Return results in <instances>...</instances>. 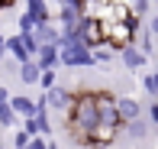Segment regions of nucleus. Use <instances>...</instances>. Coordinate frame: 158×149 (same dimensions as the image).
<instances>
[{
  "mask_svg": "<svg viewBox=\"0 0 158 149\" xmlns=\"http://www.w3.org/2000/svg\"><path fill=\"white\" fill-rule=\"evenodd\" d=\"M148 36H155V39H158V16L148 20Z\"/></svg>",
  "mask_w": 158,
  "mask_h": 149,
  "instance_id": "obj_27",
  "label": "nucleus"
},
{
  "mask_svg": "<svg viewBox=\"0 0 158 149\" xmlns=\"http://www.w3.org/2000/svg\"><path fill=\"white\" fill-rule=\"evenodd\" d=\"M19 81H23V84H39V75H42V68L39 65H35V62L29 59V62H23V65H19Z\"/></svg>",
  "mask_w": 158,
  "mask_h": 149,
  "instance_id": "obj_14",
  "label": "nucleus"
},
{
  "mask_svg": "<svg viewBox=\"0 0 158 149\" xmlns=\"http://www.w3.org/2000/svg\"><path fill=\"white\" fill-rule=\"evenodd\" d=\"M58 23H61V33H68V29H77V23H81V10H77V7H68V3H61V10H58Z\"/></svg>",
  "mask_w": 158,
  "mask_h": 149,
  "instance_id": "obj_13",
  "label": "nucleus"
},
{
  "mask_svg": "<svg viewBox=\"0 0 158 149\" xmlns=\"http://www.w3.org/2000/svg\"><path fill=\"white\" fill-rule=\"evenodd\" d=\"M6 55H13L19 65H23V62H29V55H26V49H23V42H19V36H10V39H6Z\"/></svg>",
  "mask_w": 158,
  "mask_h": 149,
  "instance_id": "obj_15",
  "label": "nucleus"
},
{
  "mask_svg": "<svg viewBox=\"0 0 158 149\" xmlns=\"http://www.w3.org/2000/svg\"><path fill=\"white\" fill-rule=\"evenodd\" d=\"M16 123H19V117L10 110V104H6V107H0V130H6V126H16Z\"/></svg>",
  "mask_w": 158,
  "mask_h": 149,
  "instance_id": "obj_18",
  "label": "nucleus"
},
{
  "mask_svg": "<svg viewBox=\"0 0 158 149\" xmlns=\"http://www.w3.org/2000/svg\"><path fill=\"white\" fill-rule=\"evenodd\" d=\"M3 55H6V36L0 33V59H3Z\"/></svg>",
  "mask_w": 158,
  "mask_h": 149,
  "instance_id": "obj_28",
  "label": "nucleus"
},
{
  "mask_svg": "<svg viewBox=\"0 0 158 149\" xmlns=\"http://www.w3.org/2000/svg\"><path fill=\"white\" fill-rule=\"evenodd\" d=\"M32 29H35V20L29 16V13H23V16H19V36H29Z\"/></svg>",
  "mask_w": 158,
  "mask_h": 149,
  "instance_id": "obj_21",
  "label": "nucleus"
},
{
  "mask_svg": "<svg viewBox=\"0 0 158 149\" xmlns=\"http://www.w3.org/2000/svg\"><path fill=\"white\" fill-rule=\"evenodd\" d=\"M26 143H29V136H26L23 130H16V136H13V149H26Z\"/></svg>",
  "mask_w": 158,
  "mask_h": 149,
  "instance_id": "obj_24",
  "label": "nucleus"
},
{
  "mask_svg": "<svg viewBox=\"0 0 158 149\" xmlns=\"http://www.w3.org/2000/svg\"><path fill=\"white\" fill-rule=\"evenodd\" d=\"M6 104H10V88L0 84V107H6Z\"/></svg>",
  "mask_w": 158,
  "mask_h": 149,
  "instance_id": "obj_25",
  "label": "nucleus"
},
{
  "mask_svg": "<svg viewBox=\"0 0 158 149\" xmlns=\"http://www.w3.org/2000/svg\"><path fill=\"white\" fill-rule=\"evenodd\" d=\"M32 62L42 68V72H55V68H58V49H55V46H42Z\"/></svg>",
  "mask_w": 158,
  "mask_h": 149,
  "instance_id": "obj_10",
  "label": "nucleus"
},
{
  "mask_svg": "<svg viewBox=\"0 0 158 149\" xmlns=\"http://www.w3.org/2000/svg\"><path fill=\"white\" fill-rule=\"evenodd\" d=\"M142 88H145L148 94L158 101V78H155V75H142Z\"/></svg>",
  "mask_w": 158,
  "mask_h": 149,
  "instance_id": "obj_20",
  "label": "nucleus"
},
{
  "mask_svg": "<svg viewBox=\"0 0 158 149\" xmlns=\"http://www.w3.org/2000/svg\"><path fill=\"white\" fill-rule=\"evenodd\" d=\"M39 84H42V91H52L55 88V72H42L39 75Z\"/></svg>",
  "mask_w": 158,
  "mask_h": 149,
  "instance_id": "obj_22",
  "label": "nucleus"
},
{
  "mask_svg": "<svg viewBox=\"0 0 158 149\" xmlns=\"http://www.w3.org/2000/svg\"><path fill=\"white\" fill-rule=\"evenodd\" d=\"M155 3H158V0H155Z\"/></svg>",
  "mask_w": 158,
  "mask_h": 149,
  "instance_id": "obj_30",
  "label": "nucleus"
},
{
  "mask_svg": "<svg viewBox=\"0 0 158 149\" xmlns=\"http://www.w3.org/2000/svg\"><path fill=\"white\" fill-rule=\"evenodd\" d=\"M148 120H152V126H158V101L148 107Z\"/></svg>",
  "mask_w": 158,
  "mask_h": 149,
  "instance_id": "obj_26",
  "label": "nucleus"
},
{
  "mask_svg": "<svg viewBox=\"0 0 158 149\" xmlns=\"http://www.w3.org/2000/svg\"><path fill=\"white\" fill-rule=\"evenodd\" d=\"M123 130L129 133V139H145V136H148V123H145L142 117H139V120H132V123H126Z\"/></svg>",
  "mask_w": 158,
  "mask_h": 149,
  "instance_id": "obj_16",
  "label": "nucleus"
},
{
  "mask_svg": "<svg viewBox=\"0 0 158 149\" xmlns=\"http://www.w3.org/2000/svg\"><path fill=\"white\" fill-rule=\"evenodd\" d=\"M129 10H132V16H145L148 13V7H152V0H129Z\"/></svg>",
  "mask_w": 158,
  "mask_h": 149,
  "instance_id": "obj_19",
  "label": "nucleus"
},
{
  "mask_svg": "<svg viewBox=\"0 0 158 149\" xmlns=\"http://www.w3.org/2000/svg\"><path fill=\"white\" fill-rule=\"evenodd\" d=\"M16 36H19V33H16ZM19 42H23V49H26V55H29V59H35V55H39V42H35V36H32V33H29V36H19Z\"/></svg>",
  "mask_w": 158,
  "mask_h": 149,
  "instance_id": "obj_17",
  "label": "nucleus"
},
{
  "mask_svg": "<svg viewBox=\"0 0 158 149\" xmlns=\"http://www.w3.org/2000/svg\"><path fill=\"white\" fill-rule=\"evenodd\" d=\"M87 149H106V146H87Z\"/></svg>",
  "mask_w": 158,
  "mask_h": 149,
  "instance_id": "obj_29",
  "label": "nucleus"
},
{
  "mask_svg": "<svg viewBox=\"0 0 158 149\" xmlns=\"http://www.w3.org/2000/svg\"><path fill=\"white\" fill-rule=\"evenodd\" d=\"M100 33L110 52H123L126 46H135V33L129 29V23H100Z\"/></svg>",
  "mask_w": 158,
  "mask_h": 149,
  "instance_id": "obj_2",
  "label": "nucleus"
},
{
  "mask_svg": "<svg viewBox=\"0 0 158 149\" xmlns=\"http://www.w3.org/2000/svg\"><path fill=\"white\" fill-rule=\"evenodd\" d=\"M58 65H64V68H94V55L81 46H68V49H58Z\"/></svg>",
  "mask_w": 158,
  "mask_h": 149,
  "instance_id": "obj_4",
  "label": "nucleus"
},
{
  "mask_svg": "<svg viewBox=\"0 0 158 149\" xmlns=\"http://www.w3.org/2000/svg\"><path fill=\"white\" fill-rule=\"evenodd\" d=\"M97 123L100 120H97V107H94V91L74 94V101H71V107H68V133L81 146H87L84 139H87V133L94 130Z\"/></svg>",
  "mask_w": 158,
  "mask_h": 149,
  "instance_id": "obj_1",
  "label": "nucleus"
},
{
  "mask_svg": "<svg viewBox=\"0 0 158 149\" xmlns=\"http://www.w3.org/2000/svg\"><path fill=\"white\" fill-rule=\"evenodd\" d=\"M116 136H119V126H106V123H97L94 130L87 133V139H84V143H87V146H106V149H110V143H113Z\"/></svg>",
  "mask_w": 158,
  "mask_h": 149,
  "instance_id": "obj_7",
  "label": "nucleus"
},
{
  "mask_svg": "<svg viewBox=\"0 0 158 149\" xmlns=\"http://www.w3.org/2000/svg\"><path fill=\"white\" fill-rule=\"evenodd\" d=\"M42 101H45L48 110H64V113H68L71 101H74V94H71L68 88H61V84H55L52 91H45V94H42Z\"/></svg>",
  "mask_w": 158,
  "mask_h": 149,
  "instance_id": "obj_5",
  "label": "nucleus"
},
{
  "mask_svg": "<svg viewBox=\"0 0 158 149\" xmlns=\"http://www.w3.org/2000/svg\"><path fill=\"white\" fill-rule=\"evenodd\" d=\"M26 13L35 20V26L52 23V13H48V3H45V0H26Z\"/></svg>",
  "mask_w": 158,
  "mask_h": 149,
  "instance_id": "obj_12",
  "label": "nucleus"
},
{
  "mask_svg": "<svg viewBox=\"0 0 158 149\" xmlns=\"http://www.w3.org/2000/svg\"><path fill=\"white\" fill-rule=\"evenodd\" d=\"M116 117H119V123H132V120H139L142 117V104L135 101V97H129V94H123V97H116Z\"/></svg>",
  "mask_w": 158,
  "mask_h": 149,
  "instance_id": "obj_6",
  "label": "nucleus"
},
{
  "mask_svg": "<svg viewBox=\"0 0 158 149\" xmlns=\"http://www.w3.org/2000/svg\"><path fill=\"white\" fill-rule=\"evenodd\" d=\"M32 36H35V42H39V46H55V49H58L61 29H58L55 23H42V26H35V29H32Z\"/></svg>",
  "mask_w": 158,
  "mask_h": 149,
  "instance_id": "obj_8",
  "label": "nucleus"
},
{
  "mask_svg": "<svg viewBox=\"0 0 158 149\" xmlns=\"http://www.w3.org/2000/svg\"><path fill=\"white\" fill-rule=\"evenodd\" d=\"M119 59H123V65L129 68V72H139V68H145V62H148V55H142L135 46H126L123 52H119Z\"/></svg>",
  "mask_w": 158,
  "mask_h": 149,
  "instance_id": "obj_11",
  "label": "nucleus"
},
{
  "mask_svg": "<svg viewBox=\"0 0 158 149\" xmlns=\"http://www.w3.org/2000/svg\"><path fill=\"white\" fill-rule=\"evenodd\" d=\"M10 110L19 120H29V117H35V101L26 97V94H10Z\"/></svg>",
  "mask_w": 158,
  "mask_h": 149,
  "instance_id": "obj_9",
  "label": "nucleus"
},
{
  "mask_svg": "<svg viewBox=\"0 0 158 149\" xmlns=\"http://www.w3.org/2000/svg\"><path fill=\"white\" fill-rule=\"evenodd\" d=\"M26 149H48V139L45 136H32L29 143H26Z\"/></svg>",
  "mask_w": 158,
  "mask_h": 149,
  "instance_id": "obj_23",
  "label": "nucleus"
},
{
  "mask_svg": "<svg viewBox=\"0 0 158 149\" xmlns=\"http://www.w3.org/2000/svg\"><path fill=\"white\" fill-rule=\"evenodd\" d=\"M94 107H97V120L100 123L123 130V123H119V117H116V94H110V91H94Z\"/></svg>",
  "mask_w": 158,
  "mask_h": 149,
  "instance_id": "obj_3",
  "label": "nucleus"
},
{
  "mask_svg": "<svg viewBox=\"0 0 158 149\" xmlns=\"http://www.w3.org/2000/svg\"><path fill=\"white\" fill-rule=\"evenodd\" d=\"M0 149H3V146H0Z\"/></svg>",
  "mask_w": 158,
  "mask_h": 149,
  "instance_id": "obj_31",
  "label": "nucleus"
}]
</instances>
